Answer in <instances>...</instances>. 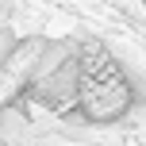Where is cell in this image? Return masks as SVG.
I'll return each mask as SVG.
<instances>
[{
	"mask_svg": "<svg viewBox=\"0 0 146 146\" xmlns=\"http://www.w3.org/2000/svg\"><path fill=\"white\" fill-rule=\"evenodd\" d=\"M81 77H77V104L85 108L88 119L96 123H108V119H119L127 108H131V85L123 81L119 66L100 50V46H88L77 58Z\"/></svg>",
	"mask_w": 146,
	"mask_h": 146,
	"instance_id": "6da1fadb",
	"label": "cell"
}]
</instances>
